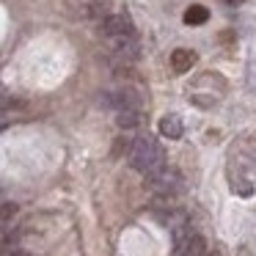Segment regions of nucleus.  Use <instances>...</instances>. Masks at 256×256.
<instances>
[{"label":"nucleus","instance_id":"1","mask_svg":"<svg viewBox=\"0 0 256 256\" xmlns=\"http://www.w3.org/2000/svg\"><path fill=\"white\" fill-rule=\"evenodd\" d=\"M130 166L144 176H152L160 168H166V152L152 135H138L130 144Z\"/></svg>","mask_w":256,"mask_h":256},{"label":"nucleus","instance_id":"2","mask_svg":"<svg viewBox=\"0 0 256 256\" xmlns=\"http://www.w3.org/2000/svg\"><path fill=\"white\" fill-rule=\"evenodd\" d=\"M102 105L110 108V110H140L144 108V94H140L138 88H132V86H113V88H108L105 94L100 96Z\"/></svg>","mask_w":256,"mask_h":256},{"label":"nucleus","instance_id":"3","mask_svg":"<svg viewBox=\"0 0 256 256\" xmlns=\"http://www.w3.org/2000/svg\"><path fill=\"white\" fill-rule=\"evenodd\" d=\"M149 179V188L154 190V193H160V196H176L179 190H182V176H179L174 168H160L157 174H152V176H146Z\"/></svg>","mask_w":256,"mask_h":256},{"label":"nucleus","instance_id":"4","mask_svg":"<svg viewBox=\"0 0 256 256\" xmlns=\"http://www.w3.org/2000/svg\"><path fill=\"white\" fill-rule=\"evenodd\" d=\"M102 36L110 39H124V36H135V25L127 14H108L102 17Z\"/></svg>","mask_w":256,"mask_h":256},{"label":"nucleus","instance_id":"5","mask_svg":"<svg viewBox=\"0 0 256 256\" xmlns=\"http://www.w3.org/2000/svg\"><path fill=\"white\" fill-rule=\"evenodd\" d=\"M110 47H113V58L118 64H132L135 58L140 56V47L135 42V36H124V39H110Z\"/></svg>","mask_w":256,"mask_h":256},{"label":"nucleus","instance_id":"6","mask_svg":"<svg viewBox=\"0 0 256 256\" xmlns=\"http://www.w3.org/2000/svg\"><path fill=\"white\" fill-rule=\"evenodd\" d=\"M182 132H184V124H182V118H179L176 113H168V116L160 118V135H162V138L179 140V138H182Z\"/></svg>","mask_w":256,"mask_h":256},{"label":"nucleus","instance_id":"7","mask_svg":"<svg viewBox=\"0 0 256 256\" xmlns=\"http://www.w3.org/2000/svg\"><path fill=\"white\" fill-rule=\"evenodd\" d=\"M196 61H198V56H196L193 50H184V47H179V50L171 52V66H174V72H179V74L190 72V66H193Z\"/></svg>","mask_w":256,"mask_h":256},{"label":"nucleus","instance_id":"8","mask_svg":"<svg viewBox=\"0 0 256 256\" xmlns=\"http://www.w3.org/2000/svg\"><path fill=\"white\" fill-rule=\"evenodd\" d=\"M206 254H210V248H206V240L201 234H190L188 242L176 250V256H206Z\"/></svg>","mask_w":256,"mask_h":256},{"label":"nucleus","instance_id":"9","mask_svg":"<svg viewBox=\"0 0 256 256\" xmlns=\"http://www.w3.org/2000/svg\"><path fill=\"white\" fill-rule=\"evenodd\" d=\"M116 124L122 130H135V127H140L144 124V113L140 110H116Z\"/></svg>","mask_w":256,"mask_h":256},{"label":"nucleus","instance_id":"10","mask_svg":"<svg viewBox=\"0 0 256 256\" xmlns=\"http://www.w3.org/2000/svg\"><path fill=\"white\" fill-rule=\"evenodd\" d=\"M206 20H210V12H206V6H201V3H193V6L184 12V22L188 25H204Z\"/></svg>","mask_w":256,"mask_h":256},{"label":"nucleus","instance_id":"11","mask_svg":"<svg viewBox=\"0 0 256 256\" xmlns=\"http://www.w3.org/2000/svg\"><path fill=\"white\" fill-rule=\"evenodd\" d=\"M228 6H240V3H245V0H226Z\"/></svg>","mask_w":256,"mask_h":256}]
</instances>
